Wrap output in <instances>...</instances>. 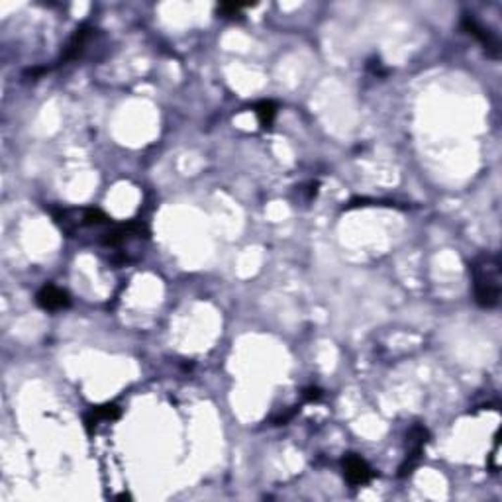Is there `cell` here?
I'll list each match as a JSON object with an SVG mask.
<instances>
[{
  "label": "cell",
  "instance_id": "6da1fadb",
  "mask_svg": "<svg viewBox=\"0 0 502 502\" xmlns=\"http://www.w3.org/2000/svg\"><path fill=\"white\" fill-rule=\"evenodd\" d=\"M473 297L483 308H494L501 302V259L498 255H481L471 265Z\"/></svg>",
  "mask_w": 502,
  "mask_h": 502
},
{
  "label": "cell",
  "instance_id": "9c48e42d",
  "mask_svg": "<svg viewBox=\"0 0 502 502\" xmlns=\"http://www.w3.org/2000/svg\"><path fill=\"white\" fill-rule=\"evenodd\" d=\"M240 12H242V6H236V4H220L218 6V14H222V18H233Z\"/></svg>",
  "mask_w": 502,
  "mask_h": 502
},
{
  "label": "cell",
  "instance_id": "ba28073f",
  "mask_svg": "<svg viewBox=\"0 0 502 502\" xmlns=\"http://www.w3.org/2000/svg\"><path fill=\"white\" fill-rule=\"evenodd\" d=\"M253 112L259 120L261 128H269L273 120H275V114H277V104L273 101H261L253 106Z\"/></svg>",
  "mask_w": 502,
  "mask_h": 502
},
{
  "label": "cell",
  "instance_id": "5b68a950",
  "mask_svg": "<svg viewBox=\"0 0 502 502\" xmlns=\"http://www.w3.org/2000/svg\"><path fill=\"white\" fill-rule=\"evenodd\" d=\"M463 28H465L471 36L477 37L491 56L498 57V46H501V44H498V37L494 36L493 32L484 30L483 24H479V22H477L473 16H469V14L463 16Z\"/></svg>",
  "mask_w": 502,
  "mask_h": 502
},
{
  "label": "cell",
  "instance_id": "8992f818",
  "mask_svg": "<svg viewBox=\"0 0 502 502\" xmlns=\"http://www.w3.org/2000/svg\"><path fill=\"white\" fill-rule=\"evenodd\" d=\"M122 412L120 408L116 406V404H104V406H96V408H93L89 414H86V418H84V424H86V430L91 432L93 430V426L96 428L101 422H110V420H116L118 416H120Z\"/></svg>",
  "mask_w": 502,
  "mask_h": 502
},
{
  "label": "cell",
  "instance_id": "3957f363",
  "mask_svg": "<svg viewBox=\"0 0 502 502\" xmlns=\"http://www.w3.org/2000/svg\"><path fill=\"white\" fill-rule=\"evenodd\" d=\"M426 442H428V430L424 426H412V430L408 432V453H406L404 463L400 465V475L410 473L414 467L418 465Z\"/></svg>",
  "mask_w": 502,
  "mask_h": 502
},
{
  "label": "cell",
  "instance_id": "277c9868",
  "mask_svg": "<svg viewBox=\"0 0 502 502\" xmlns=\"http://www.w3.org/2000/svg\"><path fill=\"white\" fill-rule=\"evenodd\" d=\"M342 467H344L345 481L349 484H354V487L367 484L373 479V475H375L369 463L361 456H357V453H347L342 459Z\"/></svg>",
  "mask_w": 502,
  "mask_h": 502
},
{
  "label": "cell",
  "instance_id": "52a82bcc",
  "mask_svg": "<svg viewBox=\"0 0 502 502\" xmlns=\"http://www.w3.org/2000/svg\"><path fill=\"white\" fill-rule=\"evenodd\" d=\"M89 36H91V28H86V26H83V28H79L77 32H75V36L69 39V44H67L65 51H63V57H61V61H73V59H77V57L81 56V51L84 49V46H86V39H89Z\"/></svg>",
  "mask_w": 502,
  "mask_h": 502
},
{
  "label": "cell",
  "instance_id": "7a4b0ae2",
  "mask_svg": "<svg viewBox=\"0 0 502 502\" xmlns=\"http://www.w3.org/2000/svg\"><path fill=\"white\" fill-rule=\"evenodd\" d=\"M36 302L37 307L44 308L46 312H57V310H65V308L71 307V297H69L65 288L47 283L37 290Z\"/></svg>",
  "mask_w": 502,
  "mask_h": 502
},
{
  "label": "cell",
  "instance_id": "30bf717a",
  "mask_svg": "<svg viewBox=\"0 0 502 502\" xmlns=\"http://www.w3.org/2000/svg\"><path fill=\"white\" fill-rule=\"evenodd\" d=\"M320 397H322V391H320V389H316V387H310V389H307V391H304V400H308V402L318 400Z\"/></svg>",
  "mask_w": 502,
  "mask_h": 502
}]
</instances>
